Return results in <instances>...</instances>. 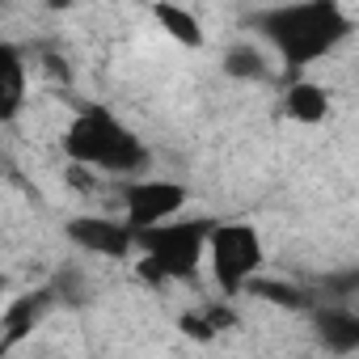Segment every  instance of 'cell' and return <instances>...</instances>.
<instances>
[{"label":"cell","instance_id":"obj_11","mask_svg":"<svg viewBox=\"0 0 359 359\" xmlns=\"http://www.w3.org/2000/svg\"><path fill=\"white\" fill-rule=\"evenodd\" d=\"M51 304H55L51 292H26L22 300H13V304L5 309V317H0V351L18 346V342L43 321V313H47Z\"/></svg>","mask_w":359,"mask_h":359},{"label":"cell","instance_id":"obj_5","mask_svg":"<svg viewBox=\"0 0 359 359\" xmlns=\"http://www.w3.org/2000/svg\"><path fill=\"white\" fill-rule=\"evenodd\" d=\"M187 203H191V191L182 182H173V177H131L118 191V216L131 233L182 216Z\"/></svg>","mask_w":359,"mask_h":359},{"label":"cell","instance_id":"obj_10","mask_svg":"<svg viewBox=\"0 0 359 359\" xmlns=\"http://www.w3.org/2000/svg\"><path fill=\"white\" fill-rule=\"evenodd\" d=\"M152 22H156V30H165L177 47H187V51H199L208 43L199 13L187 9V5H177V0H156V5H152Z\"/></svg>","mask_w":359,"mask_h":359},{"label":"cell","instance_id":"obj_6","mask_svg":"<svg viewBox=\"0 0 359 359\" xmlns=\"http://www.w3.org/2000/svg\"><path fill=\"white\" fill-rule=\"evenodd\" d=\"M64 237L81 254L110 258V262H123L135 254V233L123 224V216H72L64 224Z\"/></svg>","mask_w":359,"mask_h":359},{"label":"cell","instance_id":"obj_3","mask_svg":"<svg viewBox=\"0 0 359 359\" xmlns=\"http://www.w3.org/2000/svg\"><path fill=\"white\" fill-rule=\"evenodd\" d=\"M208 229H212V220H187V216L135 229V254H140L135 275L148 287L195 279L203 266V254H208Z\"/></svg>","mask_w":359,"mask_h":359},{"label":"cell","instance_id":"obj_12","mask_svg":"<svg viewBox=\"0 0 359 359\" xmlns=\"http://www.w3.org/2000/svg\"><path fill=\"white\" fill-rule=\"evenodd\" d=\"M271 64L275 55L262 43H233L224 51V76L233 81H271Z\"/></svg>","mask_w":359,"mask_h":359},{"label":"cell","instance_id":"obj_1","mask_svg":"<svg viewBox=\"0 0 359 359\" xmlns=\"http://www.w3.org/2000/svg\"><path fill=\"white\" fill-rule=\"evenodd\" d=\"M254 26H258L262 47L283 68H292V76L309 72L321 60H330L355 34L351 13L338 5V0H287V5L262 9Z\"/></svg>","mask_w":359,"mask_h":359},{"label":"cell","instance_id":"obj_13","mask_svg":"<svg viewBox=\"0 0 359 359\" xmlns=\"http://www.w3.org/2000/svg\"><path fill=\"white\" fill-rule=\"evenodd\" d=\"M76 0H47V9H55V13H64V9H72Z\"/></svg>","mask_w":359,"mask_h":359},{"label":"cell","instance_id":"obj_7","mask_svg":"<svg viewBox=\"0 0 359 359\" xmlns=\"http://www.w3.org/2000/svg\"><path fill=\"white\" fill-rule=\"evenodd\" d=\"M313 330L330 355H355L359 351V313L346 304H313Z\"/></svg>","mask_w":359,"mask_h":359},{"label":"cell","instance_id":"obj_8","mask_svg":"<svg viewBox=\"0 0 359 359\" xmlns=\"http://www.w3.org/2000/svg\"><path fill=\"white\" fill-rule=\"evenodd\" d=\"M26 93H30L26 55H22V47L0 39V123H13L26 110Z\"/></svg>","mask_w":359,"mask_h":359},{"label":"cell","instance_id":"obj_4","mask_svg":"<svg viewBox=\"0 0 359 359\" xmlns=\"http://www.w3.org/2000/svg\"><path fill=\"white\" fill-rule=\"evenodd\" d=\"M203 262L212 266V279L220 283L224 296H241L245 283L266 262V245H262L258 224H245V220H212Z\"/></svg>","mask_w":359,"mask_h":359},{"label":"cell","instance_id":"obj_2","mask_svg":"<svg viewBox=\"0 0 359 359\" xmlns=\"http://www.w3.org/2000/svg\"><path fill=\"white\" fill-rule=\"evenodd\" d=\"M64 156L72 165H85L93 173H110V177H135L140 169H148V144L102 102L81 106L64 135Z\"/></svg>","mask_w":359,"mask_h":359},{"label":"cell","instance_id":"obj_14","mask_svg":"<svg viewBox=\"0 0 359 359\" xmlns=\"http://www.w3.org/2000/svg\"><path fill=\"white\" fill-rule=\"evenodd\" d=\"M0 287H5V275H0Z\"/></svg>","mask_w":359,"mask_h":359},{"label":"cell","instance_id":"obj_9","mask_svg":"<svg viewBox=\"0 0 359 359\" xmlns=\"http://www.w3.org/2000/svg\"><path fill=\"white\" fill-rule=\"evenodd\" d=\"M283 114H287L292 123H304V127L325 123V118H330V89L296 72V76L283 85Z\"/></svg>","mask_w":359,"mask_h":359}]
</instances>
